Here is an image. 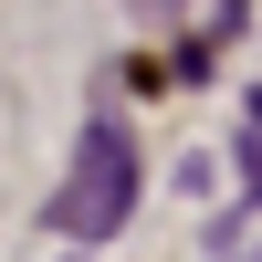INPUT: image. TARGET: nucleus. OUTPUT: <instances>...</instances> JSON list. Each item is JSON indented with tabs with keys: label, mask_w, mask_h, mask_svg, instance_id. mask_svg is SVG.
<instances>
[{
	"label": "nucleus",
	"mask_w": 262,
	"mask_h": 262,
	"mask_svg": "<svg viewBox=\"0 0 262 262\" xmlns=\"http://www.w3.org/2000/svg\"><path fill=\"white\" fill-rule=\"evenodd\" d=\"M126 210H137V137H126V116H95L74 137V179L53 189V231L63 242H116Z\"/></svg>",
	"instance_id": "f257e3e1"
},
{
	"label": "nucleus",
	"mask_w": 262,
	"mask_h": 262,
	"mask_svg": "<svg viewBox=\"0 0 262 262\" xmlns=\"http://www.w3.org/2000/svg\"><path fill=\"white\" fill-rule=\"evenodd\" d=\"M242 168H252V179H262V105H252V116H242Z\"/></svg>",
	"instance_id": "f03ea898"
}]
</instances>
